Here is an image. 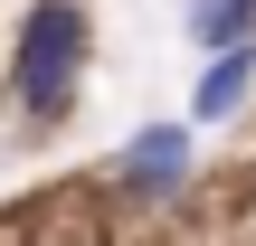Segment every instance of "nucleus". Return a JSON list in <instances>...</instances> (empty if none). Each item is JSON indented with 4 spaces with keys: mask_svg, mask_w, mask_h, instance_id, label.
I'll list each match as a JSON object with an SVG mask.
<instances>
[{
    "mask_svg": "<svg viewBox=\"0 0 256 246\" xmlns=\"http://www.w3.org/2000/svg\"><path fill=\"white\" fill-rule=\"evenodd\" d=\"M76 76H86V9L76 0H38L19 19V47H10V104L28 123H57L76 104Z\"/></svg>",
    "mask_w": 256,
    "mask_h": 246,
    "instance_id": "f257e3e1",
    "label": "nucleus"
},
{
    "mask_svg": "<svg viewBox=\"0 0 256 246\" xmlns=\"http://www.w3.org/2000/svg\"><path fill=\"white\" fill-rule=\"evenodd\" d=\"M190 171H200V123H190V114H180V123H142V133H124V152H114V180H124L133 199H180Z\"/></svg>",
    "mask_w": 256,
    "mask_h": 246,
    "instance_id": "f03ea898",
    "label": "nucleus"
},
{
    "mask_svg": "<svg viewBox=\"0 0 256 246\" xmlns=\"http://www.w3.org/2000/svg\"><path fill=\"white\" fill-rule=\"evenodd\" d=\"M247 104H256V38L209 47V66H200V85H190V123H228V114H247Z\"/></svg>",
    "mask_w": 256,
    "mask_h": 246,
    "instance_id": "7ed1b4c3",
    "label": "nucleus"
},
{
    "mask_svg": "<svg viewBox=\"0 0 256 246\" xmlns=\"http://www.w3.org/2000/svg\"><path fill=\"white\" fill-rule=\"evenodd\" d=\"M180 38L209 57V47H238V38H256V0H190L180 9Z\"/></svg>",
    "mask_w": 256,
    "mask_h": 246,
    "instance_id": "20e7f679",
    "label": "nucleus"
}]
</instances>
